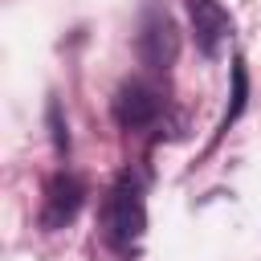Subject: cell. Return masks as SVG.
I'll use <instances>...</instances> for the list:
<instances>
[{"label": "cell", "instance_id": "cell-1", "mask_svg": "<svg viewBox=\"0 0 261 261\" xmlns=\"http://www.w3.org/2000/svg\"><path fill=\"white\" fill-rule=\"evenodd\" d=\"M143 228H147L143 184H139L130 171H122V175L114 179V188L106 192V200H102V237H106V245H114V249H130V245L143 237Z\"/></svg>", "mask_w": 261, "mask_h": 261}, {"label": "cell", "instance_id": "cell-4", "mask_svg": "<svg viewBox=\"0 0 261 261\" xmlns=\"http://www.w3.org/2000/svg\"><path fill=\"white\" fill-rule=\"evenodd\" d=\"M86 204V184L69 171H53L49 184H45V200H41V228L45 232H57L65 228Z\"/></svg>", "mask_w": 261, "mask_h": 261}, {"label": "cell", "instance_id": "cell-5", "mask_svg": "<svg viewBox=\"0 0 261 261\" xmlns=\"http://www.w3.org/2000/svg\"><path fill=\"white\" fill-rule=\"evenodd\" d=\"M188 16H192V33H196V49L204 57H216L232 33V16L220 0H188Z\"/></svg>", "mask_w": 261, "mask_h": 261}, {"label": "cell", "instance_id": "cell-3", "mask_svg": "<svg viewBox=\"0 0 261 261\" xmlns=\"http://www.w3.org/2000/svg\"><path fill=\"white\" fill-rule=\"evenodd\" d=\"M159 110H163V94H159L151 82H143V77L122 82V86L114 90V98H110V114H114V122H118L122 130L151 126V122L159 118Z\"/></svg>", "mask_w": 261, "mask_h": 261}, {"label": "cell", "instance_id": "cell-2", "mask_svg": "<svg viewBox=\"0 0 261 261\" xmlns=\"http://www.w3.org/2000/svg\"><path fill=\"white\" fill-rule=\"evenodd\" d=\"M135 53L155 73L175 65V57H179V29H175V20H171V12L163 4H147L143 8L139 33H135Z\"/></svg>", "mask_w": 261, "mask_h": 261}, {"label": "cell", "instance_id": "cell-7", "mask_svg": "<svg viewBox=\"0 0 261 261\" xmlns=\"http://www.w3.org/2000/svg\"><path fill=\"white\" fill-rule=\"evenodd\" d=\"M45 122H49V143H53V151L65 155V151H69V130H65V118H61V102H57V98L45 102Z\"/></svg>", "mask_w": 261, "mask_h": 261}, {"label": "cell", "instance_id": "cell-6", "mask_svg": "<svg viewBox=\"0 0 261 261\" xmlns=\"http://www.w3.org/2000/svg\"><path fill=\"white\" fill-rule=\"evenodd\" d=\"M245 106H249V65H245V57H237L232 61V90H228V110H224V118H220V135L245 114Z\"/></svg>", "mask_w": 261, "mask_h": 261}]
</instances>
